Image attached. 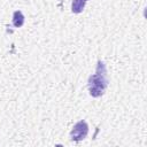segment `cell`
<instances>
[{
    "label": "cell",
    "instance_id": "cell-5",
    "mask_svg": "<svg viewBox=\"0 0 147 147\" xmlns=\"http://www.w3.org/2000/svg\"><path fill=\"white\" fill-rule=\"evenodd\" d=\"M86 1H88V0H86Z\"/></svg>",
    "mask_w": 147,
    "mask_h": 147
},
{
    "label": "cell",
    "instance_id": "cell-2",
    "mask_svg": "<svg viewBox=\"0 0 147 147\" xmlns=\"http://www.w3.org/2000/svg\"><path fill=\"white\" fill-rule=\"evenodd\" d=\"M87 133H88V124L86 123V121L82 119L72 126L70 131V139L72 141L79 142L87 137Z\"/></svg>",
    "mask_w": 147,
    "mask_h": 147
},
{
    "label": "cell",
    "instance_id": "cell-3",
    "mask_svg": "<svg viewBox=\"0 0 147 147\" xmlns=\"http://www.w3.org/2000/svg\"><path fill=\"white\" fill-rule=\"evenodd\" d=\"M24 22H25V17H24L23 13L21 10H15L13 13V25L15 28H21V26H23Z\"/></svg>",
    "mask_w": 147,
    "mask_h": 147
},
{
    "label": "cell",
    "instance_id": "cell-1",
    "mask_svg": "<svg viewBox=\"0 0 147 147\" xmlns=\"http://www.w3.org/2000/svg\"><path fill=\"white\" fill-rule=\"evenodd\" d=\"M107 86H108V78H107L106 64L101 60H99L96 64L95 74L91 75L87 80L88 93L93 98H99L105 94Z\"/></svg>",
    "mask_w": 147,
    "mask_h": 147
},
{
    "label": "cell",
    "instance_id": "cell-4",
    "mask_svg": "<svg viewBox=\"0 0 147 147\" xmlns=\"http://www.w3.org/2000/svg\"><path fill=\"white\" fill-rule=\"evenodd\" d=\"M86 0H72L71 1V11L74 14H80L86 5Z\"/></svg>",
    "mask_w": 147,
    "mask_h": 147
}]
</instances>
